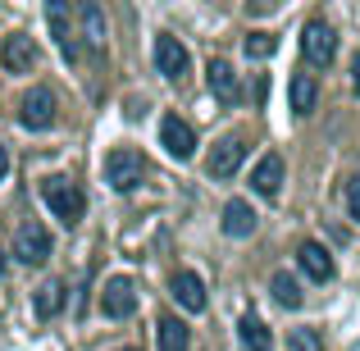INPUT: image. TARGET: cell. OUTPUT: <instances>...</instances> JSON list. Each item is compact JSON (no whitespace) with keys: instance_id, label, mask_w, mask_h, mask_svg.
I'll return each mask as SVG.
<instances>
[{"instance_id":"5bb4252c","label":"cell","mask_w":360,"mask_h":351,"mask_svg":"<svg viewBox=\"0 0 360 351\" xmlns=\"http://www.w3.org/2000/svg\"><path fill=\"white\" fill-rule=\"evenodd\" d=\"M174 297H178V306H183V310L201 315V310H205V283H201V274L178 269L174 274Z\"/></svg>"},{"instance_id":"7402d4cb","label":"cell","mask_w":360,"mask_h":351,"mask_svg":"<svg viewBox=\"0 0 360 351\" xmlns=\"http://www.w3.org/2000/svg\"><path fill=\"white\" fill-rule=\"evenodd\" d=\"M64 306V288L60 283H46L41 292H37V319H55Z\"/></svg>"},{"instance_id":"d6986e66","label":"cell","mask_w":360,"mask_h":351,"mask_svg":"<svg viewBox=\"0 0 360 351\" xmlns=\"http://www.w3.org/2000/svg\"><path fill=\"white\" fill-rule=\"evenodd\" d=\"M269 292H274V301H278L283 310H301V301H306V297H301V283L292 279L288 269H278V274L269 279Z\"/></svg>"},{"instance_id":"9a60e30c","label":"cell","mask_w":360,"mask_h":351,"mask_svg":"<svg viewBox=\"0 0 360 351\" xmlns=\"http://www.w3.org/2000/svg\"><path fill=\"white\" fill-rule=\"evenodd\" d=\"M251 187H255V196L274 201V196L283 192V155H264L260 165H255V174H251Z\"/></svg>"},{"instance_id":"44dd1931","label":"cell","mask_w":360,"mask_h":351,"mask_svg":"<svg viewBox=\"0 0 360 351\" xmlns=\"http://www.w3.org/2000/svg\"><path fill=\"white\" fill-rule=\"evenodd\" d=\"M187 343H192V328L183 319H174V315L160 319V351H187Z\"/></svg>"},{"instance_id":"2e32d148","label":"cell","mask_w":360,"mask_h":351,"mask_svg":"<svg viewBox=\"0 0 360 351\" xmlns=\"http://www.w3.org/2000/svg\"><path fill=\"white\" fill-rule=\"evenodd\" d=\"M78 14H82V42H87V51L91 55H105V14H101V5H96V0H82V9H78Z\"/></svg>"},{"instance_id":"6da1fadb","label":"cell","mask_w":360,"mask_h":351,"mask_svg":"<svg viewBox=\"0 0 360 351\" xmlns=\"http://www.w3.org/2000/svg\"><path fill=\"white\" fill-rule=\"evenodd\" d=\"M41 201L51 205V215L64 224V229H73V224H82V215H87V196H82V187L73 183V178H41Z\"/></svg>"},{"instance_id":"ba28073f","label":"cell","mask_w":360,"mask_h":351,"mask_svg":"<svg viewBox=\"0 0 360 351\" xmlns=\"http://www.w3.org/2000/svg\"><path fill=\"white\" fill-rule=\"evenodd\" d=\"M101 310H105V319H128L132 310H137V283L132 279H110L105 288H101Z\"/></svg>"},{"instance_id":"d4e9b609","label":"cell","mask_w":360,"mask_h":351,"mask_svg":"<svg viewBox=\"0 0 360 351\" xmlns=\"http://www.w3.org/2000/svg\"><path fill=\"white\" fill-rule=\"evenodd\" d=\"M347 210H352V219H360V178H352V187H347Z\"/></svg>"},{"instance_id":"484cf974","label":"cell","mask_w":360,"mask_h":351,"mask_svg":"<svg viewBox=\"0 0 360 351\" xmlns=\"http://www.w3.org/2000/svg\"><path fill=\"white\" fill-rule=\"evenodd\" d=\"M352 87H356V96H360V55L352 60Z\"/></svg>"},{"instance_id":"8fae6325","label":"cell","mask_w":360,"mask_h":351,"mask_svg":"<svg viewBox=\"0 0 360 351\" xmlns=\"http://www.w3.org/2000/svg\"><path fill=\"white\" fill-rule=\"evenodd\" d=\"M46 18H51V32H55V46H60V55L64 60H82V46H78V37H73V27H69V14H64V0H46Z\"/></svg>"},{"instance_id":"e0dca14e","label":"cell","mask_w":360,"mask_h":351,"mask_svg":"<svg viewBox=\"0 0 360 351\" xmlns=\"http://www.w3.org/2000/svg\"><path fill=\"white\" fill-rule=\"evenodd\" d=\"M288 101H292V115L306 119L310 110H315V101H319L315 78H310V73H292V82H288Z\"/></svg>"},{"instance_id":"3957f363","label":"cell","mask_w":360,"mask_h":351,"mask_svg":"<svg viewBox=\"0 0 360 351\" xmlns=\"http://www.w3.org/2000/svg\"><path fill=\"white\" fill-rule=\"evenodd\" d=\"M301 51H306V60L315 64V69H328L338 55V32L324 23V18H310L306 32H301Z\"/></svg>"},{"instance_id":"30bf717a","label":"cell","mask_w":360,"mask_h":351,"mask_svg":"<svg viewBox=\"0 0 360 351\" xmlns=\"http://www.w3.org/2000/svg\"><path fill=\"white\" fill-rule=\"evenodd\" d=\"M242 160H246V141L242 137H224L219 146L210 151V160H205V174L224 183V178H233L242 169Z\"/></svg>"},{"instance_id":"9c48e42d","label":"cell","mask_w":360,"mask_h":351,"mask_svg":"<svg viewBox=\"0 0 360 351\" xmlns=\"http://www.w3.org/2000/svg\"><path fill=\"white\" fill-rule=\"evenodd\" d=\"M0 69L5 73H32L37 69V46L27 32H9L0 46Z\"/></svg>"},{"instance_id":"277c9868","label":"cell","mask_w":360,"mask_h":351,"mask_svg":"<svg viewBox=\"0 0 360 351\" xmlns=\"http://www.w3.org/2000/svg\"><path fill=\"white\" fill-rule=\"evenodd\" d=\"M105 183L115 187V192H132V187L141 183V155L132 146H115L105 155Z\"/></svg>"},{"instance_id":"83f0119b","label":"cell","mask_w":360,"mask_h":351,"mask_svg":"<svg viewBox=\"0 0 360 351\" xmlns=\"http://www.w3.org/2000/svg\"><path fill=\"white\" fill-rule=\"evenodd\" d=\"M0 279H5V251H0Z\"/></svg>"},{"instance_id":"ac0fdd59","label":"cell","mask_w":360,"mask_h":351,"mask_svg":"<svg viewBox=\"0 0 360 351\" xmlns=\"http://www.w3.org/2000/svg\"><path fill=\"white\" fill-rule=\"evenodd\" d=\"M224 233L229 237H251L255 233V210H251V201H229L224 205Z\"/></svg>"},{"instance_id":"4316f807","label":"cell","mask_w":360,"mask_h":351,"mask_svg":"<svg viewBox=\"0 0 360 351\" xmlns=\"http://www.w3.org/2000/svg\"><path fill=\"white\" fill-rule=\"evenodd\" d=\"M5 174H9V151L0 146V178H5Z\"/></svg>"},{"instance_id":"8992f818","label":"cell","mask_w":360,"mask_h":351,"mask_svg":"<svg viewBox=\"0 0 360 351\" xmlns=\"http://www.w3.org/2000/svg\"><path fill=\"white\" fill-rule=\"evenodd\" d=\"M14 260H23V264H46V260H51V233H46L37 219L18 224V233H14Z\"/></svg>"},{"instance_id":"f1b7e54d","label":"cell","mask_w":360,"mask_h":351,"mask_svg":"<svg viewBox=\"0 0 360 351\" xmlns=\"http://www.w3.org/2000/svg\"><path fill=\"white\" fill-rule=\"evenodd\" d=\"M119 351H137V347H119Z\"/></svg>"},{"instance_id":"7a4b0ae2","label":"cell","mask_w":360,"mask_h":351,"mask_svg":"<svg viewBox=\"0 0 360 351\" xmlns=\"http://www.w3.org/2000/svg\"><path fill=\"white\" fill-rule=\"evenodd\" d=\"M55 119H60V101H55L51 87H32V91L23 96V106H18V123H23L27 132L55 128Z\"/></svg>"},{"instance_id":"603a6c76","label":"cell","mask_w":360,"mask_h":351,"mask_svg":"<svg viewBox=\"0 0 360 351\" xmlns=\"http://www.w3.org/2000/svg\"><path fill=\"white\" fill-rule=\"evenodd\" d=\"M242 51L251 55V60H269V55L278 51V42H274V32H251V37L242 42Z\"/></svg>"},{"instance_id":"7c38bea8","label":"cell","mask_w":360,"mask_h":351,"mask_svg":"<svg viewBox=\"0 0 360 351\" xmlns=\"http://www.w3.org/2000/svg\"><path fill=\"white\" fill-rule=\"evenodd\" d=\"M297 264H301V274H306V279H315V283H328L338 274L333 255H328L319 242H301L297 246Z\"/></svg>"},{"instance_id":"cb8c5ba5","label":"cell","mask_w":360,"mask_h":351,"mask_svg":"<svg viewBox=\"0 0 360 351\" xmlns=\"http://www.w3.org/2000/svg\"><path fill=\"white\" fill-rule=\"evenodd\" d=\"M288 351H324V338H319V328H292Z\"/></svg>"},{"instance_id":"4fadbf2b","label":"cell","mask_w":360,"mask_h":351,"mask_svg":"<svg viewBox=\"0 0 360 351\" xmlns=\"http://www.w3.org/2000/svg\"><path fill=\"white\" fill-rule=\"evenodd\" d=\"M205 82H210L214 101H224V106H238V101H242L238 73H233V64H229V60H210V69H205Z\"/></svg>"},{"instance_id":"52a82bcc","label":"cell","mask_w":360,"mask_h":351,"mask_svg":"<svg viewBox=\"0 0 360 351\" xmlns=\"http://www.w3.org/2000/svg\"><path fill=\"white\" fill-rule=\"evenodd\" d=\"M160 141H165V151L174 160H192L196 155V128L187 119H178V115L160 119Z\"/></svg>"},{"instance_id":"ffe728a7","label":"cell","mask_w":360,"mask_h":351,"mask_svg":"<svg viewBox=\"0 0 360 351\" xmlns=\"http://www.w3.org/2000/svg\"><path fill=\"white\" fill-rule=\"evenodd\" d=\"M238 338H242L246 351H274V333L264 328V319H255V315H246L238 324Z\"/></svg>"},{"instance_id":"5b68a950","label":"cell","mask_w":360,"mask_h":351,"mask_svg":"<svg viewBox=\"0 0 360 351\" xmlns=\"http://www.w3.org/2000/svg\"><path fill=\"white\" fill-rule=\"evenodd\" d=\"M155 69L165 73L169 82H183L187 73H192V55H187V46L178 42V37H169V32L155 37Z\"/></svg>"}]
</instances>
